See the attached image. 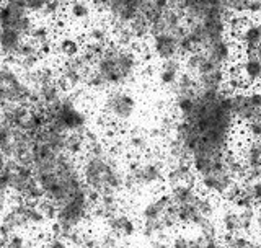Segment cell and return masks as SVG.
Returning a JSON list of instances; mask_svg holds the SVG:
<instances>
[{"label": "cell", "instance_id": "13", "mask_svg": "<svg viewBox=\"0 0 261 248\" xmlns=\"http://www.w3.org/2000/svg\"><path fill=\"white\" fill-rule=\"evenodd\" d=\"M105 227L116 234L121 240H133L134 237L141 235V220L124 209H121L106 220Z\"/></svg>", "mask_w": 261, "mask_h": 248}, {"label": "cell", "instance_id": "5", "mask_svg": "<svg viewBox=\"0 0 261 248\" xmlns=\"http://www.w3.org/2000/svg\"><path fill=\"white\" fill-rule=\"evenodd\" d=\"M33 88L27 76L12 62H4L0 72V102L2 105H24L31 108Z\"/></svg>", "mask_w": 261, "mask_h": 248}, {"label": "cell", "instance_id": "19", "mask_svg": "<svg viewBox=\"0 0 261 248\" xmlns=\"http://www.w3.org/2000/svg\"><path fill=\"white\" fill-rule=\"evenodd\" d=\"M178 185H198V175L191 163H176L167 168L165 189Z\"/></svg>", "mask_w": 261, "mask_h": 248}, {"label": "cell", "instance_id": "2", "mask_svg": "<svg viewBox=\"0 0 261 248\" xmlns=\"http://www.w3.org/2000/svg\"><path fill=\"white\" fill-rule=\"evenodd\" d=\"M144 67L139 44L122 46L116 41H110L103 54L93 64V72L103 80L108 90L126 88L136 82L139 72Z\"/></svg>", "mask_w": 261, "mask_h": 248}, {"label": "cell", "instance_id": "22", "mask_svg": "<svg viewBox=\"0 0 261 248\" xmlns=\"http://www.w3.org/2000/svg\"><path fill=\"white\" fill-rule=\"evenodd\" d=\"M65 154L77 160L84 159L87 154L85 132H67V136H65Z\"/></svg>", "mask_w": 261, "mask_h": 248}, {"label": "cell", "instance_id": "15", "mask_svg": "<svg viewBox=\"0 0 261 248\" xmlns=\"http://www.w3.org/2000/svg\"><path fill=\"white\" fill-rule=\"evenodd\" d=\"M183 73V59H170L157 62L155 67V80L163 92L171 93Z\"/></svg>", "mask_w": 261, "mask_h": 248}, {"label": "cell", "instance_id": "20", "mask_svg": "<svg viewBox=\"0 0 261 248\" xmlns=\"http://www.w3.org/2000/svg\"><path fill=\"white\" fill-rule=\"evenodd\" d=\"M124 144L127 148V155H145L152 148V137L142 129H133L124 136Z\"/></svg>", "mask_w": 261, "mask_h": 248}, {"label": "cell", "instance_id": "6", "mask_svg": "<svg viewBox=\"0 0 261 248\" xmlns=\"http://www.w3.org/2000/svg\"><path fill=\"white\" fill-rule=\"evenodd\" d=\"M137 217L141 224H162L167 226L171 232L179 229V220L176 214V206L171 201L167 191H160L152 194L141 208H139Z\"/></svg>", "mask_w": 261, "mask_h": 248}, {"label": "cell", "instance_id": "1", "mask_svg": "<svg viewBox=\"0 0 261 248\" xmlns=\"http://www.w3.org/2000/svg\"><path fill=\"white\" fill-rule=\"evenodd\" d=\"M82 177L88 188L96 189L101 194L124 193L126 165L119 157L110 152L106 139L96 140L87 145V154L80 160Z\"/></svg>", "mask_w": 261, "mask_h": 248}, {"label": "cell", "instance_id": "23", "mask_svg": "<svg viewBox=\"0 0 261 248\" xmlns=\"http://www.w3.org/2000/svg\"><path fill=\"white\" fill-rule=\"evenodd\" d=\"M243 193L248 194L256 204L261 203V173H247L242 180Z\"/></svg>", "mask_w": 261, "mask_h": 248}, {"label": "cell", "instance_id": "24", "mask_svg": "<svg viewBox=\"0 0 261 248\" xmlns=\"http://www.w3.org/2000/svg\"><path fill=\"white\" fill-rule=\"evenodd\" d=\"M2 248H35V240L24 232H15L2 238Z\"/></svg>", "mask_w": 261, "mask_h": 248}, {"label": "cell", "instance_id": "12", "mask_svg": "<svg viewBox=\"0 0 261 248\" xmlns=\"http://www.w3.org/2000/svg\"><path fill=\"white\" fill-rule=\"evenodd\" d=\"M64 18L70 27L85 33V30L92 27L100 16H98L93 5L90 4V0H70L67 8H65Z\"/></svg>", "mask_w": 261, "mask_h": 248}, {"label": "cell", "instance_id": "4", "mask_svg": "<svg viewBox=\"0 0 261 248\" xmlns=\"http://www.w3.org/2000/svg\"><path fill=\"white\" fill-rule=\"evenodd\" d=\"M47 124L64 132H85L90 128V116L82 108L77 95L65 92L54 106L46 110Z\"/></svg>", "mask_w": 261, "mask_h": 248}, {"label": "cell", "instance_id": "3", "mask_svg": "<svg viewBox=\"0 0 261 248\" xmlns=\"http://www.w3.org/2000/svg\"><path fill=\"white\" fill-rule=\"evenodd\" d=\"M139 100L126 88H116L105 92L100 102V114L106 128L127 126L137 116Z\"/></svg>", "mask_w": 261, "mask_h": 248}, {"label": "cell", "instance_id": "9", "mask_svg": "<svg viewBox=\"0 0 261 248\" xmlns=\"http://www.w3.org/2000/svg\"><path fill=\"white\" fill-rule=\"evenodd\" d=\"M225 157V155H224ZM239 183L232 171L227 168L225 160H222V163L216 167L212 171L206 173L198 178V186L204 194L214 196L220 201H225V197L230 193V189Z\"/></svg>", "mask_w": 261, "mask_h": 248}, {"label": "cell", "instance_id": "11", "mask_svg": "<svg viewBox=\"0 0 261 248\" xmlns=\"http://www.w3.org/2000/svg\"><path fill=\"white\" fill-rule=\"evenodd\" d=\"M171 248H222V234H206L190 227H179L171 235Z\"/></svg>", "mask_w": 261, "mask_h": 248}, {"label": "cell", "instance_id": "10", "mask_svg": "<svg viewBox=\"0 0 261 248\" xmlns=\"http://www.w3.org/2000/svg\"><path fill=\"white\" fill-rule=\"evenodd\" d=\"M183 36L170 31H155L150 35L147 46L153 54L155 61H170V59H185L183 47H181Z\"/></svg>", "mask_w": 261, "mask_h": 248}, {"label": "cell", "instance_id": "27", "mask_svg": "<svg viewBox=\"0 0 261 248\" xmlns=\"http://www.w3.org/2000/svg\"><path fill=\"white\" fill-rule=\"evenodd\" d=\"M255 227H256V232L261 234V203L256 204V209H255Z\"/></svg>", "mask_w": 261, "mask_h": 248}, {"label": "cell", "instance_id": "14", "mask_svg": "<svg viewBox=\"0 0 261 248\" xmlns=\"http://www.w3.org/2000/svg\"><path fill=\"white\" fill-rule=\"evenodd\" d=\"M235 64L247 88L261 85V53H240Z\"/></svg>", "mask_w": 261, "mask_h": 248}, {"label": "cell", "instance_id": "16", "mask_svg": "<svg viewBox=\"0 0 261 248\" xmlns=\"http://www.w3.org/2000/svg\"><path fill=\"white\" fill-rule=\"evenodd\" d=\"M84 43H85L84 33L77 35L73 31H61L59 36H56V56L61 61L72 59V57H75L82 53Z\"/></svg>", "mask_w": 261, "mask_h": 248}, {"label": "cell", "instance_id": "17", "mask_svg": "<svg viewBox=\"0 0 261 248\" xmlns=\"http://www.w3.org/2000/svg\"><path fill=\"white\" fill-rule=\"evenodd\" d=\"M233 41L240 53H261V20L250 18Z\"/></svg>", "mask_w": 261, "mask_h": 248}, {"label": "cell", "instance_id": "25", "mask_svg": "<svg viewBox=\"0 0 261 248\" xmlns=\"http://www.w3.org/2000/svg\"><path fill=\"white\" fill-rule=\"evenodd\" d=\"M243 134L247 139L261 140V119H253L247 124H243Z\"/></svg>", "mask_w": 261, "mask_h": 248}, {"label": "cell", "instance_id": "28", "mask_svg": "<svg viewBox=\"0 0 261 248\" xmlns=\"http://www.w3.org/2000/svg\"><path fill=\"white\" fill-rule=\"evenodd\" d=\"M116 248H134L133 245H130V243H127V240H122Z\"/></svg>", "mask_w": 261, "mask_h": 248}, {"label": "cell", "instance_id": "21", "mask_svg": "<svg viewBox=\"0 0 261 248\" xmlns=\"http://www.w3.org/2000/svg\"><path fill=\"white\" fill-rule=\"evenodd\" d=\"M165 191L170 194L171 201H173L176 208H183V206L194 203L202 194L198 185H178V186L165 189Z\"/></svg>", "mask_w": 261, "mask_h": 248}, {"label": "cell", "instance_id": "26", "mask_svg": "<svg viewBox=\"0 0 261 248\" xmlns=\"http://www.w3.org/2000/svg\"><path fill=\"white\" fill-rule=\"evenodd\" d=\"M43 248H73V245L65 240V238H61V237H56V235H51L49 234L46 237V240L41 243Z\"/></svg>", "mask_w": 261, "mask_h": 248}, {"label": "cell", "instance_id": "8", "mask_svg": "<svg viewBox=\"0 0 261 248\" xmlns=\"http://www.w3.org/2000/svg\"><path fill=\"white\" fill-rule=\"evenodd\" d=\"M230 106L239 126H243L253 119H261V87L232 92Z\"/></svg>", "mask_w": 261, "mask_h": 248}, {"label": "cell", "instance_id": "18", "mask_svg": "<svg viewBox=\"0 0 261 248\" xmlns=\"http://www.w3.org/2000/svg\"><path fill=\"white\" fill-rule=\"evenodd\" d=\"M237 152L245 163L247 173H261V140L245 137Z\"/></svg>", "mask_w": 261, "mask_h": 248}, {"label": "cell", "instance_id": "7", "mask_svg": "<svg viewBox=\"0 0 261 248\" xmlns=\"http://www.w3.org/2000/svg\"><path fill=\"white\" fill-rule=\"evenodd\" d=\"M256 208H239L232 203H222L219 212V226L224 235H251L255 227Z\"/></svg>", "mask_w": 261, "mask_h": 248}]
</instances>
